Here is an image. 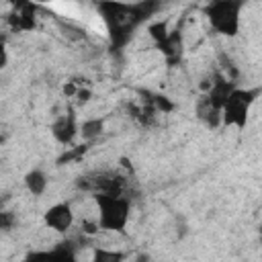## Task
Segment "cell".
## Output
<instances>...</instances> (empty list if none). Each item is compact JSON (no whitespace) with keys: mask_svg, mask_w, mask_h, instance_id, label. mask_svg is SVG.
<instances>
[{"mask_svg":"<svg viewBox=\"0 0 262 262\" xmlns=\"http://www.w3.org/2000/svg\"><path fill=\"white\" fill-rule=\"evenodd\" d=\"M162 47V53L166 55V59L170 61V63H174L180 55H182V37H180V33H170L168 35V39L160 45Z\"/></svg>","mask_w":262,"mask_h":262,"instance_id":"9","label":"cell"},{"mask_svg":"<svg viewBox=\"0 0 262 262\" xmlns=\"http://www.w3.org/2000/svg\"><path fill=\"white\" fill-rule=\"evenodd\" d=\"M76 98H78V102H88V98H90V90L88 88H80L78 90V94H76Z\"/></svg>","mask_w":262,"mask_h":262,"instance_id":"16","label":"cell"},{"mask_svg":"<svg viewBox=\"0 0 262 262\" xmlns=\"http://www.w3.org/2000/svg\"><path fill=\"white\" fill-rule=\"evenodd\" d=\"M43 223L57 231V233H66L72 225H74V211L70 203H55L49 209H45L43 213Z\"/></svg>","mask_w":262,"mask_h":262,"instance_id":"5","label":"cell"},{"mask_svg":"<svg viewBox=\"0 0 262 262\" xmlns=\"http://www.w3.org/2000/svg\"><path fill=\"white\" fill-rule=\"evenodd\" d=\"M0 53H2L0 68H6V63H8V51H6V45H4V43H2V47H0Z\"/></svg>","mask_w":262,"mask_h":262,"instance_id":"18","label":"cell"},{"mask_svg":"<svg viewBox=\"0 0 262 262\" xmlns=\"http://www.w3.org/2000/svg\"><path fill=\"white\" fill-rule=\"evenodd\" d=\"M23 262H76V250L70 242H61L45 252H31Z\"/></svg>","mask_w":262,"mask_h":262,"instance_id":"6","label":"cell"},{"mask_svg":"<svg viewBox=\"0 0 262 262\" xmlns=\"http://www.w3.org/2000/svg\"><path fill=\"white\" fill-rule=\"evenodd\" d=\"M151 106L158 108V111H164V113H168V111L174 108V104H172L166 96H156V98H151Z\"/></svg>","mask_w":262,"mask_h":262,"instance_id":"14","label":"cell"},{"mask_svg":"<svg viewBox=\"0 0 262 262\" xmlns=\"http://www.w3.org/2000/svg\"><path fill=\"white\" fill-rule=\"evenodd\" d=\"M10 223H12V215H10L8 211H4V213L0 215V225H2V229L8 231V229H10Z\"/></svg>","mask_w":262,"mask_h":262,"instance_id":"15","label":"cell"},{"mask_svg":"<svg viewBox=\"0 0 262 262\" xmlns=\"http://www.w3.org/2000/svg\"><path fill=\"white\" fill-rule=\"evenodd\" d=\"M94 203L98 209V227L115 233H125L131 217V201L119 192H96Z\"/></svg>","mask_w":262,"mask_h":262,"instance_id":"1","label":"cell"},{"mask_svg":"<svg viewBox=\"0 0 262 262\" xmlns=\"http://www.w3.org/2000/svg\"><path fill=\"white\" fill-rule=\"evenodd\" d=\"M127 254L121 250H108V248H94L90 262H125Z\"/></svg>","mask_w":262,"mask_h":262,"instance_id":"12","label":"cell"},{"mask_svg":"<svg viewBox=\"0 0 262 262\" xmlns=\"http://www.w3.org/2000/svg\"><path fill=\"white\" fill-rule=\"evenodd\" d=\"M260 94V88H235L223 104V125L244 129L250 119V111Z\"/></svg>","mask_w":262,"mask_h":262,"instance_id":"3","label":"cell"},{"mask_svg":"<svg viewBox=\"0 0 262 262\" xmlns=\"http://www.w3.org/2000/svg\"><path fill=\"white\" fill-rule=\"evenodd\" d=\"M102 131H104V121L102 119H98V117H94V119H86V121H82V125H80V137L84 139V141H94V139H98L100 135H102Z\"/></svg>","mask_w":262,"mask_h":262,"instance_id":"10","label":"cell"},{"mask_svg":"<svg viewBox=\"0 0 262 262\" xmlns=\"http://www.w3.org/2000/svg\"><path fill=\"white\" fill-rule=\"evenodd\" d=\"M244 2L239 0H215L205 6V16L219 35L235 37L239 33V18H242Z\"/></svg>","mask_w":262,"mask_h":262,"instance_id":"2","label":"cell"},{"mask_svg":"<svg viewBox=\"0 0 262 262\" xmlns=\"http://www.w3.org/2000/svg\"><path fill=\"white\" fill-rule=\"evenodd\" d=\"M51 135L61 145L74 143V139L80 135V123H78L74 111H68V113L55 117V121L51 123Z\"/></svg>","mask_w":262,"mask_h":262,"instance_id":"4","label":"cell"},{"mask_svg":"<svg viewBox=\"0 0 262 262\" xmlns=\"http://www.w3.org/2000/svg\"><path fill=\"white\" fill-rule=\"evenodd\" d=\"M194 113H196V117H199L207 127H211V129L223 125V108H219L215 102H211V100L207 98V94L196 100Z\"/></svg>","mask_w":262,"mask_h":262,"instance_id":"7","label":"cell"},{"mask_svg":"<svg viewBox=\"0 0 262 262\" xmlns=\"http://www.w3.org/2000/svg\"><path fill=\"white\" fill-rule=\"evenodd\" d=\"M131 262H151V256L147 252H139V254H135V258Z\"/></svg>","mask_w":262,"mask_h":262,"instance_id":"17","label":"cell"},{"mask_svg":"<svg viewBox=\"0 0 262 262\" xmlns=\"http://www.w3.org/2000/svg\"><path fill=\"white\" fill-rule=\"evenodd\" d=\"M149 35H151V39H154L158 45H162V43L168 39V35H170V31H168V25H166L164 20L151 23V25H149Z\"/></svg>","mask_w":262,"mask_h":262,"instance_id":"13","label":"cell"},{"mask_svg":"<svg viewBox=\"0 0 262 262\" xmlns=\"http://www.w3.org/2000/svg\"><path fill=\"white\" fill-rule=\"evenodd\" d=\"M10 25L18 31H29L35 27V14H33V8L31 6H20V10H16L12 16H10Z\"/></svg>","mask_w":262,"mask_h":262,"instance_id":"11","label":"cell"},{"mask_svg":"<svg viewBox=\"0 0 262 262\" xmlns=\"http://www.w3.org/2000/svg\"><path fill=\"white\" fill-rule=\"evenodd\" d=\"M25 186L33 196H41L47 190V174L41 168H33L25 174Z\"/></svg>","mask_w":262,"mask_h":262,"instance_id":"8","label":"cell"}]
</instances>
